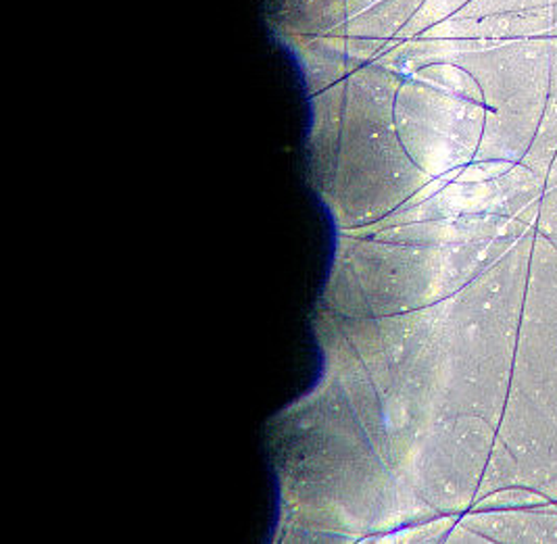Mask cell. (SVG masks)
I'll list each match as a JSON object with an SVG mask.
<instances>
[{"instance_id": "1", "label": "cell", "mask_w": 557, "mask_h": 544, "mask_svg": "<svg viewBox=\"0 0 557 544\" xmlns=\"http://www.w3.org/2000/svg\"><path fill=\"white\" fill-rule=\"evenodd\" d=\"M536 230L454 297L401 316L395 382L407 416H481L499 428L511 386Z\"/></svg>"}, {"instance_id": "2", "label": "cell", "mask_w": 557, "mask_h": 544, "mask_svg": "<svg viewBox=\"0 0 557 544\" xmlns=\"http://www.w3.org/2000/svg\"><path fill=\"white\" fill-rule=\"evenodd\" d=\"M511 388L557 421V280L527 293Z\"/></svg>"}, {"instance_id": "3", "label": "cell", "mask_w": 557, "mask_h": 544, "mask_svg": "<svg viewBox=\"0 0 557 544\" xmlns=\"http://www.w3.org/2000/svg\"><path fill=\"white\" fill-rule=\"evenodd\" d=\"M459 521L488 543L557 544V503L527 509L466 511Z\"/></svg>"}, {"instance_id": "4", "label": "cell", "mask_w": 557, "mask_h": 544, "mask_svg": "<svg viewBox=\"0 0 557 544\" xmlns=\"http://www.w3.org/2000/svg\"><path fill=\"white\" fill-rule=\"evenodd\" d=\"M516 484H522L518 461H516L513 453L507 448L506 443L497 436L493 450H491V457H488V463H486V470L482 475L476 500L488 493H495L506 486H516Z\"/></svg>"}, {"instance_id": "5", "label": "cell", "mask_w": 557, "mask_h": 544, "mask_svg": "<svg viewBox=\"0 0 557 544\" xmlns=\"http://www.w3.org/2000/svg\"><path fill=\"white\" fill-rule=\"evenodd\" d=\"M554 503L549 496L543 495L539 489L516 484L506 486L495 493H488L479 500H474L470 511H497V509H527V507H541Z\"/></svg>"}, {"instance_id": "6", "label": "cell", "mask_w": 557, "mask_h": 544, "mask_svg": "<svg viewBox=\"0 0 557 544\" xmlns=\"http://www.w3.org/2000/svg\"><path fill=\"white\" fill-rule=\"evenodd\" d=\"M536 232H541L547 238H557V188H552L549 195L541 202Z\"/></svg>"}, {"instance_id": "7", "label": "cell", "mask_w": 557, "mask_h": 544, "mask_svg": "<svg viewBox=\"0 0 557 544\" xmlns=\"http://www.w3.org/2000/svg\"><path fill=\"white\" fill-rule=\"evenodd\" d=\"M549 240H552V243H554V245L557 247V238H549Z\"/></svg>"}]
</instances>
